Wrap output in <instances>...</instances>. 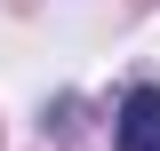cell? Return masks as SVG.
Masks as SVG:
<instances>
[{
    "label": "cell",
    "mask_w": 160,
    "mask_h": 151,
    "mask_svg": "<svg viewBox=\"0 0 160 151\" xmlns=\"http://www.w3.org/2000/svg\"><path fill=\"white\" fill-rule=\"evenodd\" d=\"M120 151H160V88H128V103H120Z\"/></svg>",
    "instance_id": "1"
}]
</instances>
